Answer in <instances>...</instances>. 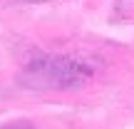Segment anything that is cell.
Here are the masks:
<instances>
[{"mask_svg":"<svg viewBox=\"0 0 134 129\" xmlns=\"http://www.w3.org/2000/svg\"><path fill=\"white\" fill-rule=\"evenodd\" d=\"M20 3H47V0H20Z\"/></svg>","mask_w":134,"mask_h":129,"instance_id":"cell-1","label":"cell"},{"mask_svg":"<svg viewBox=\"0 0 134 129\" xmlns=\"http://www.w3.org/2000/svg\"><path fill=\"white\" fill-rule=\"evenodd\" d=\"M0 129H30V127H0Z\"/></svg>","mask_w":134,"mask_h":129,"instance_id":"cell-2","label":"cell"}]
</instances>
